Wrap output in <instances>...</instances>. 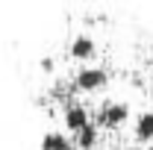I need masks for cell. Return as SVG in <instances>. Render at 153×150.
I'll return each instance as SVG.
<instances>
[{
  "instance_id": "3957f363",
  "label": "cell",
  "mask_w": 153,
  "mask_h": 150,
  "mask_svg": "<svg viewBox=\"0 0 153 150\" xmlns=\"http://www.w3.org/2000/svg\"><path fill=\"white\" fill-rule=\"evenodd\" d=\"M65 124L74 132L85 130V127L91 124V121H88V109H85L82 103H76V100H68V103H65Z\"/></svg>"
},
{
  "instance_id": "ba28073f",
  "label": "cell",
  "mask_w": 153,
  "mask_h": 150,
  "mask_svg": "<svg viewBox=\"0 0 153 150\" xmlns=\"http://www.w3.org/2000/svg\"><path fill=\"white\" fill-rule=\"evenodd\" d=\"M41 68H44V71H50V68H53V59L44 56V59H41Z\"/></svg>"
},
{
  "instance_id": "277c9868",
  "label": "cell",
  "mask_w": 153,
  "mask_h": 150,
  "mask_svg": "<svg viewBox=\"0 0 153 150\" xmlns=\"http://www.w3.org/2000/svg\"><path fill=\"white\" fill-rule=\"evenodd\" d=\"M71 147H74V141L56 130L44 132V138H41V150H71Z\"/></svg>"
},
{
  "instance_id": "8992f818",
  "label": "cell",
  "mask_w": 153,
  "mask_h": 150,
  "mask_svg": "<svg viewBox=\"0 0 153 150\" xmlns=\"http://www.w3.org/2000/svg\"><path fill=\"white\" fill-rule=\"evenodd\" d=\"M91 53H94V38L91 36H76L71 41V56L85 59V56H91Z\"/></svg>"
},
{
  "instance_id": "5b68a950",
  "label": "cell",
  "mask_w": 153,
  "mask_h": 150,
  "mask_svg": "<svg viewBox=\"0 0 153 150\" xmlns=\"http://www.w3.org/2000/svg\"><path fill=\"white\" fill-rule=\"evenodd\" d=\"M135 138L138 141H153V112H141L135 121Z\"/></svg>"
},
{
  "instance_id": "6da1fadb",
  "label": "cell",
  "mask_w": 153,
  "mask_h": 150,
  "mask_svg": "<svg viewBox=\"0 0 153 150\" xmlns=\"http://www.w3.org/2000/svg\"><path fill=\"white\" fill-rule=\"evenodd\" d=\"M130 118V106L124 100H112V103H103L94 112V124L97 127H118Z\"/></svg>"
},
{
  "instance_id": "7a4b0ae2",
  "label": "cell",
  "mask_w": 153,
  "mask_h": 150,
  "mask_svg": "<svg viewBox=\"0 0 153 150\" xmlns=\"http://www.w3.org/2000/svg\"><path fill=\"white\" fill-rule=\"evenodd\" d=\"M106 79H109L106 68H79L76 76H74V85L79 91H94V88L106 85Z\"/></svg>"
},
{
  "instance_id": "52a82bcc",
  "label": "cell",
  "mask_w": 153,
  "mask_h": 150,
  "mask_svg": "<svg viewBox=\"0 0 153 150\" xmlns=\"http://www.w3.org/2000/svg\"><path fill=\"white\" fill-rule=\"evenodd\" d=\"M74 144H76V147H82V150H91L97 144V124H88L85 130L74 132Z\"/></svg>"
}]
</instances>
